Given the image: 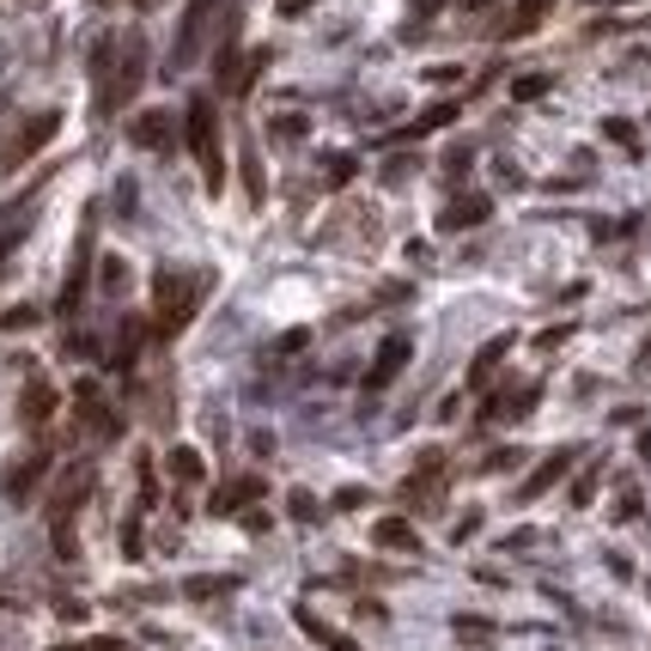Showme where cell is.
I'll return each mask as SVG.
<instances>
[{"label": "cell", "instance_id": "obj_31", "mask_svg": "<svg viewBox=\"0 0 651 651\" xmlns=\"http://www.w3.org/2000/svg\"><path fill=\"white\" fill-rule=\"evenodd\" d=\"M335 506H341V511H353V506H365V487H347V494H335Z\"/></svg>", "mask_w": 651, "mask_h": 651}, {"label": "cell", "instance_id": "obj_25", "mask_svg": "<svg viewBox=\"0 0 651 651\" xmlns=\"http://www.w3.org/2000/svg\"><path fill=\"white\" fill-rule=\"evenodd\" d=\"M456 633H463V639H487L494 627H487V621H470V615H456Z\"/></svg>", "mask_w": 651, "mask_h": 651}, {"label": "cell", "instance_id": "obj_18", "mask_svg": "<svg viewBox=\"0 0 651 651\" xmlns=\"http://www.w3.org/2000/svg\"><path fill=\"white\" fill-rule=\"evenodd\" d=\"M506 353H511V335H494L482 353H475L470 360V390H487V378H494V365L506 360Z\"/></svg>", "mask_w": 651, "mask_h": 651}, {"label": "cell", "instance_id": "obj_10", "mask_svg": "<svg viewBox=\"0 0 651 651\" xmlns=\"http://www.w3.org/2000/svg\"><path fill=\"white\" fill-rule=\"evenodd\" d=\"M402 499H408V506H439V499H444V456H427V463L408 475Z\"/></svg>", "mask_w": 651, "mask_h": 651}, {"label": "cell", "instance_id": "obj_19", "mask_svg": "<svg viewBox=\"0 0 651 651\" xmlns=\"http://www.w3.org/2000/svg\"><path fill=\"white\" fill-rule=\"evenodd\" d=\"M165 470H170V475H177V482H183V487H196V482H201V475H208V463H201V451H189V444H177V451H170V456H165Z\"/></svg>", "mask_w": 651, "mask_h": 651}, {"label": "cell", "instance_id": "obj_26", "mask_svg": "<svg viewBox=\"0 0 651 651\" xmlns=\"http://www.w3.org/2000/svg\"><path fill=\"white\" fill-rule=\"evenodd\" d=\"M609 141H621V146H627V153H639V134H633V129H627V122H609Z\"/></svg>", "mask_w": 651, "mask_h": 651}, {"label": "cell", "instance_id": "obj_6", "mask_svg": "<svg viewBox=\"0 0 651 651\" xmlns=\"http://www.w3.org/2000/svg\"><path fill=\"white\" fill-rule=\"evenodd\" d=\"M91 256H98V244H91V213H86V225H79V238H74V262H67L62 299H55V311H62V317H74L79 305H86V293H91Z\"/></svg>", "mask_w": 651, "mask_h": 651}, {"label": "cell", "instance_id": "obj_29", "mask_svg": "<svg viewBox=\"0 0 651 651\" xmlns=\"http://www.w3.org/2000/svg\"><path fill=\"white\" fill-rule=\"evenodd\" d=\"M274 134H280V141H293V134H305V117H280V122H274Z\"/></svg>", "mask_w": 651, "mask_h": 651}, {"label": "cell", "instance_id": "obj_24", "mask_svg": "<svg viewBox=\"0 0 651 651\" xmlns=\"http://www.w3.org/2000/svg\"><path fill=\"white\" fill-rule=\"evenodd\" d=\"M597 482H603L597 470H585V475H578V482H573V506H591V499H597Z\"/></svg>", "mask_w": 651, "mask_h": 651}, {"label": "cell", "instance_id": "obj_23", "mask_svg": "<svg viewBox=\"0 0 651 651\" xmlns=\"http://www.w3.org/2000/svg\"><path fill=\"white\" fill-rule=\"evenodd\" d=\"M451 117H456V104H439V110H427V117H420V122H408V129H402V141H420V134L444 129V122H451Z\"/></svg>", "mask_w": 651, "mask_h": 651}, {"label": "cell", "instance_id": "obj_20", "mask_svg": "<svg viewBox=\"0 0 651 651\" xmlns=\"http://www.w3.org/2000/svg\"><path fill=\"white\" fill-rule=\"evenodd\" d=\"M548 7H554V0H523L518 13L506 19V25H499V37H523V31H536L548 19Z\"/></svg>", "mask_w": 651, "mask_h": 651}, {"label": "cell", "instance_id": "obj_8", "mask_svg": "<svg viewBox=\"0 0 651 651\" xmlns=\"http://www.w3.org/2000/svg\"><path fill=\"white\" fill-rule=\"evenodd\" d=\"M408 360H415V341H408V335H390V341L378 347V360H372V372H365V396H384V390H390V384L402 378Z\"/></svg>", "mask_w": 651, "mask_h": 651}, {"label": "cell", "instance_id": "obj_4", "mask_svg": "<svg viewBox=\"0 0 651 651\" xmlns=\"http://www.w3.org/2000/svg\"><path fill=\"white\" fill-rule=\"evenodd\" d=\"M91 487H98V470H91V463H74L49 494V523H55V548H62V554H74V511L91 499Z\"/></svg>", "mask_w": 651, "mask_h": 651}, {"label": "cell", "instance_id": "obj_27", "mask_svg": "<svg viewBox=\"0 0 651 651\" xmlns=\"http://www.w3.org/2000/svg\"><path fill=\"white\" fill-rule=\"evenodd\" d=\"M19 238H25V225H19V232H0V268H7V262H13V250H19Z\"/></svg>", "mask_w": 651, "mask_h": 651}, {"label": "cell", "instance_id": "obj_12", "mask_svg": "<svg viewBox=\"0 0 651 651\" xmlns=\"http://www.w3.org/2000/svg\"><path fill=\"white\" fill-rule=\"evenodd\" d=\"M573 456H578V451H554V456H542V463H536V470H530V482L518 487V499H523V506H530V499H542L548 487L561 482V475L573 470Z\"/></svg>", "mask_w": 651, "mask_h": 651}, {"label": "cell", "instance_id": "obj_22", "mask_svg": "<svg viewBox=\"0 0 651 651\" xmlns=\"http://www.w3.org/2000/svg\"><path fill=\"white\" fill-rule=\"evenodd\" d=\"M244 196H250V208L268 201V177H262V158H256V146H250V141H244Z\"/></svg>", "mask_w": 651, "mask_h": 651}, {"label": "cell", "instance_id": "obj_5", "mask_svg": "<svg viewBox=\"0 0 651 651\" xmlns=\"http://www.w3.org/2000/svg\"><path fill=\"white\" fill-rule=\"evenodd\" d=\"M55 129H62V110H37V117H25V129L0 146V177H13L19 165H31V158L55 141Z\"/></svg>", "mask_w": 651, "mask_h": 651}, {"label": "cell", "instance_id": "obj_21", "mask_svg": "<svg viewBox=\"0 0 651 651\" xmlns=\"http://www.w3.org/2000/svg\"><path fill=\"white\" fill-rule=\"evenodd\" d=\"M299 627H305V633H311V639H317V646H323V651H360V646H353L347 633H335V627H329V621H317L311 609H299Z\"/></svg>", "mask_w": 651, "mask_h": 651}, {"label": "cell", "instance_id": "obj_30", "mask_svg": "<svg viewBox=\"0 0 651 651\" xmlns=\"http://www.w3.org/2000/svg\"><path fill=\"white\" fill-rule=\"evenodd\" d=\"M25 323H37V311H7L0 317V329H25Z\"/></svg>", "mask_w": 651, "mask_h": 651}, {"label": "cell", "instance_id": "obj_16", "mask_svg": "<svg viewBox=\"0 0 651 651\" xmlns=\"http://www.w3.org/2000/svg\"><path fill=\"white\" fill-rule=\"evenodd\" d=\"M372 542L396 548V554H420V536H415V523H408V518H378V523H372Z\"/></svg>", "mask_w": 651, "mask_h": 651}, {"label": "cell", "instance_id": "obj_1", "mask_svg": "<svg viewBox=\"0 0 651 651\" xmlns=\"http://www.w3.org/2000/svg\"><path fill=\"white\" fill-rule=\"evenodd\" d=\"M146 79V37L141 31H122V37H104L91 49V86H98V117H117V110L134 104V91Z\"/></svg>", "mask_w": 651, "mask_h": 651}, {"label": "cell", "instance_id": "obj_14", "mask_svg": "<svg viewBox=\"0 0 651 651\" xmlns=\"http://www.w3.org/2000/svg\"><path fill=\"white\" fill-rule=\"evenodd\" d=\"M49 415H55V384L49 378H31L25 396H19V420H25V427H43Z\"/></svg>", "mask_w": 651, "mask_h": 651}, {"label": "cell", "instance_id": "obj_13", "mask_svg": "<svg viewBox=\"0 0 651 651\" xmlns=\"http://www.w3.org/2000/svg\"><path fill=\"white\" fill-rule=\"evenodd\" d=\"M74 402H79V420H86L91 432H104V439H117V415L104 408V396H98V384H79V390H74Z\"/></svg>", "mask_w": 651, "mask_h": 651}, {"label": "cell", "instance_id": "obj_15", "mask_svg": "<svg viewBox=\"0 0 651 651\" xmlns=\"http://www.w3.org/2000/svg\"><path fill=\"white\" fill-rule=\"evenodd\" d=\"M487 213H494V201H487V196H463V201H451V208L439 213V232H463V225H482Z\"/></svg>", "mask_w": 651, "mask_h": 651}, {"label": "cell", "instance_id": "obj_7", "mask_svg": "<svg viewBox=\"0 0 651 651\" xmlns=\"http://www.w3.org/2000/svg\"><path fill=\"white\" fill-rule=\"evenodd\" d=\"M220 7H225V0H189V13H183V25H177L170 67H189L201 49H208V31H213V19H220Z\"/></svg>", "mask_w": 651, "mask_h": 651}, {"label": "cell", "instance_id": "obj_11", "mask_svg": "<svg viewBox=\"0 0 651 651\" xmlns=\"http://www.w3.org/2000/svg\"><path fill=\"white\" fill-rule=\"evenodd\" d=\"M129 141H134V146H146V153H165V146L177 141V122H170L165 110H146V117H134V122H129Z\"/></svg>", "mask_w": 651, "mask_h": 651}, {"label": "cell", "instance_id": "obj_34", "mask_svg": "<svg viewBox=\"0 0 651 651\" xmlns=\"http://www.w3.org/2000/svg\"><path fill=\"white\" fill-rule=\"evenodd\" d=\"M98 7H117V0H98Z\"/></svg>", "mask_w": 651, "mask_h": 651}, {"label": "cell", "instance_id": "obj_17", "mask_svg": "<svg viewBox=\"0 0 651 651\" xmlns=\"http://www.w3.org/2000/svg\"><path fill=\"white\" fill-rule=\"evenodd\" d=\"M250 499H262V475H232V482L220 487V494H213V511H238V506H250Z\"/></svg>", "mask_w": 651, "mask_h": 651}, {"label": "cell", "instance_id": "obj_33", "mask_svg": "<svg viewBox=\"0 0 651 651\" xmlns=\"http://www.w3.org/2000/svg\"><path fill=\"white\" fill-rule=\"evenodd\" d=\"M639 456H651V427H646V432H639Z\"/></svg>", "mask_w": 651, "mask_h": 651}, {"label": "cell", "instance_id": "obj_32", "mask_svg": "<svg viewBox=\"0 0 651 651\" xmlns=\"http://www.w3.org/2000/svg\"><path fill=\"white\" fill-rule=\"evenodd\" d=\"M305 7H311V0H280V13H287V19H293V13H305Z\"/></svg>", "mask_w": 651, "mask_h": 651}, {"label": "cell", "instance_id": "obj_2", "mask_svg": "<svg viewBox=\"0 0 651 651\" xmlns=\"http://www.w3.org/2000/svg\"><path fill=\"white\" fill-rule=\"evenodd\" d=\"M208 287H213V274L158 268V280H153V335H158V341L183 335V329L196 323V311H201V299H208Z\"/></svg>", "mask_w": 651, "mask_h": 651}, {"label": "cell", "instance_id": "obj_28", "mask_svg": "<svg viewBox=\"0 0 651 651\" xmlns=\"http://www.w3.org/2000/svg\"><path fill=\"white\" fill-rule=\"evenodd\" d=\"M55 651H122V639H86V646H55Z\"/></svg>", "mask_w": 651, "mask_h": 651}, {"label": "cell", "instance_id": "obj_3", "mask_svg": "<svg viewBox=\"0 0 651 651\" xmlns=\"http://www.w3.org/2000/svg\"><path fill=\"white\" fill-rule=\"evenodd\" d=\"M183 146L196 153L208 196H220L225 189V158H220V117H213V98H189V110H183Z\"/></svg>", "mask_w": 651, "mask_h": 651}, {"label": "cell", "instance_id": "obj_9", "mask_svg": "<svg viewBox=\"0 0 651 651\" xmlns=\"http://www.w3.org/2000/svg\"><path fill=\"white\" fill-rule=\"evenodd\" d=\"M43 475H49V451L37 444V451H25L19 463H7V475H0V494L25 506V499L37 494V482H43Z\"/></svg>", "mask_w": 651, "mask_h": 651}]
</instances>
